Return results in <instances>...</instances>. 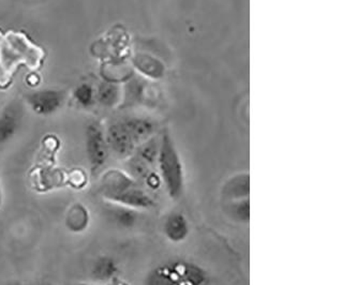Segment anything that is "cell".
Listing matches in <instances>:
<instances>
[{"instance_id": "1", "label": "cell", "mask_w": 357, "mask_h": 285, "mask_svg": "<svg viewBox=\"0 0 357 285\" xmlns=\"http://www.w3.org/2000/svg\"><path fill=\"white\" fill-rule=\"evenodd\" d=\"M208 272L201 265L187 260L167 261L153 267L143 285H208Z\"/></svg>"}, {"instance_id": "2", "label": "cell", "mask_w": 357, "mask_h": 285, "mask_svg": "<svg viewBox=\"0 0 357 285\" xmlns=\"http://www.w3.org/2000/svg\"><path fill=\"white\" fill-rule=\"evenodd\" d=\"M157 167L167 195L176 201L185 190V169L174 139L167 130H163L159 137Z\"/></svg>"}, {"instance_id": "3", "label": "cell", "mask_w": 357, "mask_h": 285, "mask_svg": "<svg viewBox=\"0 0 357 285\" xmlns=\"http://www.w3.org/2000/svg\"><path fill=\"white\" fill-rule=\"evenodd\" d=\"M85 151L91 176L103 169L109 158L105 129L98 121H91L85 128Z\"/></svg>"}, {"instance_id": "4", "label": "cell", "mask_w": 357, "mask_h": 285, "mask_svg": "<svg viewBox=\"0 0 357 285\" xmlns=\"http://www.w3.org/2000/svg\"><path fill=\"white\" fill-rule=\"evenodd\" d=\"M68 91L61 88H41L24 95L26 107L38 116L49 117L63 109L68 100Z\"/></svg>"}, {"instance_id": "5", "label": "cell", "mask_w": 357, "mask_h": 285, "mask_svg": "<svg viewBox=\"0 0 357 285\" xmlns=\"http://www.w3.org/2000/svg\"><path fill=\"white\" fill-rule=\"evenodd\" d=\"M26 107L23 100L11 99L0 109V153L13 141L23 127Z\"/></svg>"}, {"instance_id": "6", "label": "cell", "mask_w": 357, "mask_h": 285, "mask_svg": "<svg viewBox=\"0 0 357 285\" xmlns=\"http://www.w3.org/2000/svg\"><path fill=\"white\" fill-rule=\"evenodd\" d=\"M107 147L109 153H113L116 158L127 160L135 153L137 145L126 130L121 121H112L105 128Z\"/></svg>"}, {"instance_id": "7", "label": "cell", "mask_w": 357, "mask_h": 285, "mask_svg": "<svg viewBox=\"0 0 357 285\" xmlns=\"http://www.w3.org/2000/svg\"><path fill=\"white\" fill-rule=\"evenodd\" d=\"M139 185L132 176L119 169H111L100 179V192L103 199H109Z\"/></svg>"}, {"instance_id": "8", "label": "cell", "mask_w": 357, "mask_h": 285, "mask_svg": "<svg viewBox=\"0 0 357 285\" xmlns=\"http://www.w3.org/2000/svg\"><path fill=\"white\" fill-rule=\"evenodd\" d=\"M127 132L130 135L137 147L147 139L155 137L157 131V123L153 118L144 115H126L119 119Z\"/></svg>"}, {"instance_id": "9", "label": "cell", "mask_w": 357, "mask_h": 285, "mask_svg": "<svg viewBox=\"0 0 357 285\" xmlns=\"http://www.w3.org/2000/svg\"><path fill=\"white\" fill-rule=\"evenodd\" d=\"M103 213L107 220L123 230H130L137 225L142 211L116 204V203L109 202L103 199Z\"/></svg>"}, {"instance_id": "10", "label": "cell", "mask_w": 357, "mask_h": 285, "mask_svg": "<svg viewBox=\"0 0 357 285\" xmlns=\"http://www.w3.org/2000/svg\"><path fill=\"white\" fill-rule=\"evenodd\" d=\"M190 232V223L183 213L174 211L163 221V235L172 244H181L188 238Z\"/></svg>"}, {"instance_id": "11", "label": "cell", "mask_w": 357, "mask_h": 285, "mask_svg": "<svg viewBox=\"0 0 357 285\" xmlns=\"http://www.w3.org/2000/svg\"><path fill=\"white\" fill-rule=\"evenodd\" d=\"M105 201L116 203V204L123 205V206L129 207V208L139 211L153 208V205H155V201H153L151 194L144 189L141 188L139 185L128 189L127 191L116 195V197L105 199Z\"/></svg>"}, {"instance_id": "12", "label": "cell", "mask_w": 357, "mask_h": 285, "mask_svg": "<svg viewBox=\"0 0 357 285\" xmlns=\"http://www.w3.org/2000/svg\"><path fill=\"white\" fill-rule=\"evenodd\" d=\"M220 194L225 202L250 199V175L237 173L227 178L221 187Z\"/></svg>"}, {"instance_id": "13", "label": "cell", "mask_w": 357, "mask_h": 285, "mask_svg": "<svg viewBox=\"0 0 357 285\" xmlns=\"http://www.w3.org/2000/svg\"><path fill=\"white\" fill-rule=\"evenodd\" d=\"M121 275V266L111 255H100L93 261L91 268V280L96 284H105Z\"/></svg>"}, {"instance_id": "14", "label": "cell", "mask_w": 357, "mask_h": 285, "mask_svg": "<svg viewBox=\"0 0 357 285\" xmlns=\"http://www.w3.org/2000/svg\"><path fill=\"white\" fill-rule=\"evenodd\" d=\"M91 222L89 208L82 203H75L68 209L66 215V226L70 232L81 234L85 232Z\"/></svg>"}, {"instance_id": "15", "label": "cell", "mask_w": 357, "mask_h": 285, "mask_svg": "<svg viewBox=\"0 0 357 285\" xmlns=\"http://www.w3.org/2000/svg\"><path fill=\"white\" fill-rule=\"evenodd\" d=\"M123 93V88L119 84L102 82L96 88V102L107 109H113L121 105Z\"/></svg>"}, {"instance_id": "16", "label": "cell", "mask_w": 357, "mask_h": 285, "mask_svg": "<svg viewBox=\"0 0 357 285\" xmlns=\"http://www.w3.org/2000/svg\"><path fill=\"white\" fill-rule=\"evenodd\" d=\"M133 66L144 77L160 79L165 75V66L149 54L139 53L133 56Z\"/></svg>"}, {"instance_id": "17", "label": "cell", "mask_w": 357, "mask_h": 285, "mask_svg": "<svg viewBox=\"0 0 357 285\" xmlns=\"http://www.w3.org/2000/svg\"><path fill=\"white\" fill-rule=\"evenodd\" d=\"M225 213L234 222L248 224L250 222V199L225 202Z\"/></svg>"}, {"instance_id": "18", "label": "cell", "mask_w": 357, "mask_h": 285, "mask_svg": "<svg viewBox=\"0 0 357 285\" xmlns=\"http://www.w3.org/2000/svg\"><path fill=\"white\" fill-rule=\"evenodd\" d=\"M159 153V139L153 137L147 139L144 143H142L135 149V155L139 159L146 162L151 167H157V159H158Z\"/></svg>"}, {"instance_id": "19", "label": "cell", "mask_w": 357, "mask_h": 285, "mask_svg": "<svg viewBox=\"0 0 357 285\" xmlns=\"http://www.w3.org/2000/svg\"><path fill=\"white\" fill-rule=\"evenodd\" d=\"M73 99L83 109H91L96 105V88L89 83H82L75 87Z\"/></svg>"}, {"instance_id": "20", "label": "cell", "mask_w": 357, "mask_h": 285, "mask_svg": "<svg viewBox=\"0 0 357 285\" xmlns=\"http://www.w3.org/2000/svg\"><path fill=\"white\" fill-rule=\"evenodd\" d=\"M102 285H131L129 284V283L126 282L125 280H123V279H121V277H119V278L114 279V280L109 281V282L105 283V284Z\"/></svg>"}, {"instance_id": "21", "label": "cell", "mask_w": 357, "mask_h": 285, "mask_svg": "<svg viewBox=\"0 0 357 285\" xmlns=\"http://www.w3.org/2000/svg\"><path fill=\"white\" fill-rule=\"evenodd\" d=\"M6 285H43L42 283L29 282V281H12Z\"/></svg>"}, {"instance_id": "22", "label": "cell", "mask_w": 357, "mask_h": 285, "mask_svg": "<svg viewBox=\"0 0 357 285\" xmlns=\"http://www.w3.org/2000/svg\"><path fill=\"white\" fill-rule=\"evenodd\" d=\"M71 285H97L96 284V283H91V282H77V283H73V284H71Z\"/></svg>"}, {"instance_id": "23", "label": "cell", "mask_w": 357, "mask_h": 285, "mask_svg": "<svg viewBox=\"0 0 357 285\" xmlns=\"http://www.w3.org/2000/svg\"><path fill=\"white\" fill-rule=\"evenodd\" d=\"M1 201H3V190H1V187H0V204H1Z\"/></svg>"}]
</instances>
